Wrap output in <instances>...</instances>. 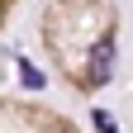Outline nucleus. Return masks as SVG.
<instances>
[{
    "instance_id": "1",
    "label": "nucleus",
    "mask_w": 133,
    "mask_h": 133,
    "mask_svg": "<svg viewBox=\"0 0 133 133\" xmlns=\"http://www.w3.org/2000/svg\"><path fill=\"white\" fill-rule=\"evenodd\" d=\"M109 71H114V43H100L90 52V81L100 86V81H109Z\"/></svg>"
},
{
    "instance_id": "2",
    "label": "nucleus",
    "mask_w": 133,
    "mask_h": 133,
    "mask_svg": "<svg viewBox=\"0 0 133 133\" xmlns=\"http://www.w3.org/2000/svg\"><path fill=\"white\" fill-rule=\"evenodd\" d=\"M95 128H100V133H114V119H109L105 109H95Z\"/></svg>"
}]
</instances>
